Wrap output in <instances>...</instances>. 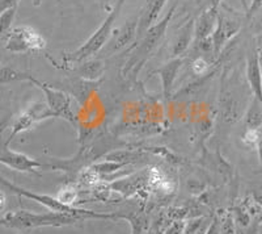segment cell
<instances>
[{
	"mask_svg": "<svg viewBox=\"0 0 262 234\" xmlns=\"http://www.w3.org/2000/svg\"><path fill=\"white\" fill-rule=\"evenodd\" d=\"M177 2L172 6V8L167 12V15L164 16L160 21H158L155 25H152L143 37L138 42L133 44L127 51H130L131 55L127 58L122 67L123 78L128 79V81H135L140 70L143 69V66L147 63V61L151 58V55L156 51V49L160 46L161 41L165 37L167 29L170 24V20L173 17V13L176 12Z\"/></svg>",
	"mask_w": 262,
	"mask_h": 234,
	"instance_id": "obj_1",
	"label": "cell"
},
{
	"mask_svg": "<svg viewBox=\"0 0 262 234\" xmlns=\"http://www.w3.org/2000/svg\"><path fill=\"white\" fill-rule=\"evenodd\" d=\"M252 98L253 95L247 79L243 82L238 76H232L227 71L224 72L222 79L219 108H221L222 119L226 123L232 124L240 120L244 116Z\"/></svg>",
	"mask_w": 262,
	"mask_h": 234,
	"instance_id": "obj_2",
	"label": "cell"
},
{
	"mask_svg": "<svg viewBox=\"0 0 262 234\" xmlns=\"http://www.w3.org/2000/svg\"><path fill=\"white\" fill-rule=\"evenodd\" d=\"M83 217L72 216L67 213L46 212V213H34L30 210H16L9 212L0 217V226L17 230L38 228H62V226L75 225L76 222L83 221Z\"/></svg>",
	"mask_w": 262,
	"mask_h": 234,
	"instance_id": "obj_3",
	"label": "cell"
},
{
	"mask_svg": "<svg viewBox=\"0 0 262 234\" xmlns=\"http://www.w3.org/2000/svg\"><path fill=\"white\" fill-rule=\"evenodd\" d=\"M125 2L126 0H117L111 13L105 17L102 24L98 27L95 33L86 40L80 48L64 55L63 60H64L66 63H76V65H79L83 61L90 60V58H93L98 53H101L102 49L106 46L107 40L112 34V28H113L114 21L119 16V12H121Z\"/></svg>",
	"mask_w": 262,
	"mask_h": 234,
	"instance_id": "obj_4",
	"label": "cell"
},
{
	"mask_svg": "<svg viewBox=\"0 0 262 234\" xmlns=\"http://www.w3.org/2000/svg\"><path fill=\"white\" fill-rule=\"evenodd\" d=\"M0 186L7 188L8 191L15 193V195L36 201V203H38V204L48 208L50 212L67 213V215H72V216H80L83 217L84 220H91V219L109 220L111 219V215L109 213H98V212H93V210L81 209V208H78V207L63 204V203H60V201L58 200L57 196L45 195V193H37L34 192V191H29V189L23 188V187H18L16 186V184L11 183L9 180H7L6 178H3L2 175H0Z\"/></svg>",
	"mask_w": 262,
	"mask_h": 234,
	"instance_id": "obj_5",
	"label": "cell"
},
{
	"mask_svg": "<svg viewBox=\"0 0 262 234\" xmlns=\"http://www.w3.org/2000/svg\"><path fill=\"white\" fill-rule=\"evenodd\" d=\"M6 49L11 53L39 51L46 48V40L29 25L13 28L6 36Z\"/></svg>",
	"mask_w": 262,
	"mask_h": 234,
	"instance_id": "obj_6",
	"label": "cell"
},
{
	"mask_svg": "<svg viewBox=\"0 0 262 234\" xmlns=\"http://www.w3.org/2000/svg\"><path fill=\"white\" fill-rule=\"evenodd\" d=\"M30 83H33L34 86L39 88V90L43 92L45 95L46 104L49 105V108L51 109L55 117H59V119H64V120L70 121L72 125H78V120H76V116L72 112L71 108V98H70V93L64 92L62 90H57V88H53L50 84H46L43 82L38 81L34 76L32 78Z\"/></svg>",
	"mask_w": 262,
	"mask_h": 234,
	"instance_id": "obj_7",
	"label": "cell"
},
{
	"mask_svg": "<svg viewBox=\"0 0 262 234\" xmlns=\"http://www.w3.org/2000/svg\"><path fill=\"white\" fill-rule=\"evenodd\" d=\"M53 117H55V114L51 112L46 102L33 103L23 113L18 114V117L15 120L12 125V132H11V135L8 138V142L12 141L13 138L17 134H20V133L30 130L33 126H36L41 121L53 119Z\"/></svg>",
	"mask_w": 262,
	"mask_h": 234,
	"instance_id": "obj_8",
	"label": "cell"
},
{
	"mask_svg": "<svg viewBox=\"0 0 262 234\" xmlns=\"http://www.w3.org/2000/svg\"><path fill=\"white\" fill-rule=\"evenodd\" d=\"M242 28V21L238 18L227 16L217 11L216 24H215L214 32L211 34L212 45H214V55H219L227 42L238 33Z\"/></svg>",
	"mask_w": 262,
	"mask_h": 234,
	"instance_id": "obj_9",
	"label": "cell"
},
{
	"mask_svg": "<svg viewBox=\"0 0 262 234\" xmlns=\"http://www.w3.org/2000/svg\"><path fill=\"white\" fill-rule=\"evenodd\" d=\"M245 79L249 84L253 98H256L262 104V69L254 38L250 48L248 49L247 60H245Z\"/></svg>",
	"mask_w": 262,
	"mask_h": 234,
	"instance_id": "obj_10",
	"label": "cell"
},
{
	"mask_svg": "<svg viewBox=\"0 0 262 234\" xmlns=\"http://www.w3.org/2000/svg\"><path fill=\"white\" fill-rule=\"evenodd\" d=\"M0 163L16 171L33 172V174H38L39 168H45V163L39 162L38 159L30 158L24 153L11 150L7 146L0 153Z\"/></svg>",
	"mask_w": 262,
	"mask_h": 234,
	"instance_id": "obj_11",
	"label": "cell"
},
{
	"mask_svg": "<svg viewBox=\"0 0 262 234\" xmlns=\"http://www.w3.org/2000/svg\"><path fill=\"white\" fill-rule=\"evenodd\" d=\"M138 30V18L127 20L122 27L117 30L116 36L112 38L111 42H107V46L101 50V54L104 57L116 54L117 51H121L126 48H130L137 40Z\"/></svg>",
	"mask_w": 262,
	"mask_h": 234,
	"instance_id": "obj_12",
	"label": "cell"
},
{
	"mask_svg": "<svg viewBox=\"0 0 262 234\" xmlns=\"http://www.w3.org/2000/svg\"><path fill=\"white\" fill-rule=\"evenodd\" d=\"M184 62L185 60L182 57L172 58L167 63H164L163 66L154 70L149 74V78L154 75L160 76L161 86H163V95L167 100H169L170 96H172L173 86H174V82H176L177 76H179V72L181 71L182 66H184Z\"/></svg>",
	"mask_w": 262,
	"mask_h": 234,
	"instance_id": "obj_13",
	"label": "cell"
},
{
	"mask_svg": "<svg viewBox=\"0 0 262 234\" xmlns=\"http://www.w3.org/2000/svg\"><path fill=\"white\" fill-rule=\"evenodd\" d=\"M168 0H147L144 7L140 11V15L138 17V30H137V40L139 41L147 30L158 23V18L163 8L165 7ZM134 42V44H135Z\"/></svg>",
	"mask_w": 262,
	"mask_h": 234,
	"instance_id": "obj_14",
	"label": "cell"
},
{
	"mask_svg": "<svg viewBox=\"0 0 262 234\" xmlns=\"http://www.w3.org/2000/svg\"><path fill=\"white\" fill-rule=\"evenodd\" d=\"M194 21L195 18H189L177 32L172 41V46L169 49V53L172 58H180L189 50L191 44L194 42Z\"/></svg>",
	"mask_w": 262,
	"mask_h": 234,
	"instance_id": "obj_15",
	"label": "cell"
},
{
	"mask_svg": "<svg viewBox=\"0 0 262 234\" xmlns=\"http://www.w3.org/2000/svg\"><path fill=\"white\" fill-rule=\"evenodd\" d=\"M219 11V9H217ZM217 11L205 7L201 15L194 21V41L207 38L214 32L215 24H216Z\"/></svg>",
	"mask_w": 262,
	"mask_h": 234,
	"instance_id": "obj_16",
	"label": "cell"
},
{
	"mask_svg": "<svg viewBox=\"0 0 262 234\" xmlns=\"http://www.w3.org/2000/svg\"><path fill=\"white\" fill-rule=\"evenodd\" d=\"M79 78H83L90 82L101 81L105 72V63L100 58H90L80 62L76 67Z\"/></svg>",
	"mask_w": 262,
	"mask_h": 234,
	"instance_id": "obj_17",
	"label": "cell"
},
{
	"mask_svg": "<svg viewBox=\"0 0 262 234\" xmlns=\"http://www.w3.org/2000/svg\"><path fill=\"white\" fill-rule=\"evenodd\" d=\"M119 220H126L131 226V234H146L149 229V220L144 212H119Z\"/></svg>",
	"mask_w": 262,
	"mask_h": 234,
	"instance_id": "obj_18",
	"label": "cell"
},
{
	"mask_svg": "<svg viewBox=\"0 0 262 234\" xmlns=\"http://www.w3.org/2000/svg\"><path fill=\"white\" fill-rule=\"evenodd\" d=\"M149 178V177H148ZM148 178H144L139 175L138 178H130V179H119L114 183L109 184L112 189L117 191V192L123 193L125 196H131L134 193L139 192V189H143L144 187V180Z\"/></svg>",
	"mask_w": 262,
	"mask_h": 234,
	"instance_id": "obj_19",
	"label": "cell"
},
{
	"mask_svg": "<svg viewBox=\"0 0 262 234\" xmlns=\"http://www.w3.org/2000/svg\"><path fill=\"white\" fill-rule=\"evenodd\" d=\"M101 83V81L97 82H90L85 81L83 78H76L69 84V90L71 92L72 96L76 98L79 103H83L86 99V96L92 92L93 90L98 87V84Z\"/></svg>",
	"mask_w": 262,
	"mask_h": 234,
	"instance_id": "obj_20",
	"label": "cell"
},
{
	"mask_svg": "<svg viewBox=\"0 0 262 234\" xmlns=\"http://www.w3.org/2000/svg\"><path fill=\"white\" fill-rule=\"evenodd\" d=\"M244 123L247 129H259L262 126V104L252 98L244 113Z\"/></svg>",
	"mask_w": 262,
	"mask_h": 234,
	"instance_id": "obj_21",
	"label": "cell"
},
{
	"mask_svg": "<svg viewBox=\"0 0 262 234\" xmlns=\"http://www.w3.org/2000/svg\"><path fill=\"white\" fill-rule=\"evenodd\" d=\"M32 78L33 75L28 74V72H23L17 69H13V67H0V86L12 83V82H30Z\"/></svg>",
	"mask_w": 262,
	"mask_h": 234,
	"instance_id": "obj_22",
	"label": "cell"
},
{
	"mask_svg": "<svg viewBox=\"0 0 262 234\" xmlns=\"http://www.w3.org/2000/svg\"><path fill=\"white\" fill-rule=\"evenodd\" d=\"M212 219L207 217H200V219H194L190 222H186V228H185L184 234H206L211 224Z\"/></svg>",
	"mask_w": 262,
	"mask_h": 234,
	"instance_id": "obj_23",
	"label": "cell"
},
{
	"mask_svg": "<svg viewBox=\"0 0 262 234\" xmlns=\"http://www.w3.org/2000/svg\"><path fill=\"white\" fill-rule=\"evenodd\" d=\"M16 12H17V7H13V8L8 9L0 15V38L6 37L12 30L11 27H12V23L16 17Z\"/></svg>",
	"mask_w": 262,
	"mask_h": 234,
	"instance_id": "obj_24",
	"label": "cell"
},
{
	"mask_svg": "<svg viewBox=\"0 0 262 234\" xmlns=\"http://www.w3.org/2000/svg\"><path fill=\"white\" fill-rule=\"evenodd\" d=\"M126 165L118 162H113V161H105L101 163H96V165L91 166L93 171L97 172L98 175H106V174H113V172L118 171L119 168L125 167Z\"/></svg>",
	"mask_w": 262,
	"mask_h": 234,
	"instance_id": "obj_25",
	"label": "cell"
},
{
	"mask_svg": "<svg viewBox=\"0 0 262 234\" xmlns=\"http://www.w3.org/2000/svg\"><path fill=\"white\" fill-rule=\"evenodd\" d=\"M76 196H78V191H76V187L72 186V184H67L66 187H63L59 192L57 193V199L63 203V204L72 205L76 200ZM74 207V205H72Z\"/></svg>",
	"mask_w": 262,
	"mask_h": 234,
	"instance_id": "obj_26",
	"label": "cell"
},
{
	"mask_svg": "<svg viewBox=\"0 0 262 234\" xmlns=\"http://www.w3.org/2000/svg\"><path fill=\"white\" fill-rule=\"evenodd\" d=\"M221 234H236V222L232 212H226L221 219Z\"/></svg>",
	"mask_w": 262,
	"mask_h": 234,
	"instance_id": "obj_27",
	"label": "cell"
},
{
	"mask_svg": "<svg viewBox=\"0 0 262 234\" xmlns=\"http://www.w3.org/2000/svg\"><path fill=\"white\" fill-rule=\"evenodd\" d=\"M210 63L206 61L205 57L200 55V57L194 58V61L191 62V71L195 74V75H203L207 69H209Z\"/></svg>",
	"mask_w": 262,
	"mask_h": 234,
	"instance_id": "obj_28",
	"label": "cell"
},
{
	"mask_svg": "<svg viewBox=\"0 0 262 234\" xmlns=\"http://www.w3.org/2000/svg\"><path fill=\"white\" fill-rule=\"evenodd\" d=\"M186 228V221L185 220H173L169 225L165 228L163 234H184Z\"/></svg>",
	"mask_w": 262,
	"mask_h": 234,
	"instance_id": "obj_29",
	"label": "cell"
},
{
	"mask_svg": "<svg viewBox=\"0 0 262 234\" xmlns=\"http://www.w3.org/2000/svg\"><path fill=\"white\" fill-rule=\"evenodd\" d=\"M259 138V129H245L244 135H243V141L247 146L256 147L257 142Z\"/></svg>",
	"mask_w": 262,
	"mask_h": 234,
	"instance_id": "obj_30",
	"label": "cell"
},
{
	"mask_svg": "<svg viewBox=\"0 0 262 234\" xmlns=\"http://www.w3.org/2000/svg\"><path fill=\"white\" fill-rule=\"evenodd\" d=\"M262 9V0H252L250 2V6L247 11V18H252L254 15H256L258 11Z\"/></svg>",
	"mask_w": 262,
	"mask_h": 234,
	"instance_id": "obj_31",
	"label": "cell"
},
{
	"mask_svg": "<svg viewBox=\"0 0 262 234\" xmlns=\"http://www.w3.org/2000/svg\"><path fill=\"white\" fill-rule=\"evenodd\" d=\"M206 234H221V219L219 217H212L211 224Z\"/></svg>",
	"mask_w": 262,
	"mask_h": 234,
	"instance_id": "obj_32",
	"label": "cell"
},
{
	"mask_svg": "<svg viewBox=\"0 0 262 234\" xmlns=\"http://www.w3.org/2000/svg\"><path fill=\"white\" fill-rule=\"evenodd\" d=\"M18 2L20 0H0V15L8 11V9L13 8V7H17Z\"/></svg>",
	"mask_w": 262,
	"mask_h": 234,
	"instance_id": "obj_33",
	"label": "cell"
},
{
	"mask_svg": "<svg viewBox=\"0 0 262 234\" xmlns=\"http://www.w3.org/2000/svg\"><path fill=\"white\" fill-rule=\"evenodd\" d=\"M250 196H252V198H253L254 200H256L257 203L262 207V187H257V188L252 189Z\"/></svg>",
	"mask_w": 262,
	"mask_h": 234,
	"instance_id": "obj_34",
	"label": "cell"
},
{
	"mask_svg": "<svg viewBox=\"0 0 262 234\" xmlns=\"http://www.w3.org/2000/svg\"><path fill=\"white\" fill-rule=\"evenodd\" d=\"M222 2H223V0H206L205 7L214 9V11H217V9H219V7H221ZM205 7H203V8H205Z\"/></svg>",
	"mask_w": 262,
	"mask_h": 234,
	"instance_id": "obj_35",
	"label": "cell"
},
{
	"mask_svg": "<svg viewBox=\"0 0 262 234\" xmlns=\"http://www.w3.org/2000/svg\"><path fill=\"white\" fill-rule=\"evenodd\" d=\"M257 151H258V158H259V162H261L262 166V126L259 128V138H258V142H257Z\"/></svg>",
	"mask_w": 262,
	"mask_h": 234,
	"instance_id": "obj_36",
	"label": "cell"
},
{
	"mask_svg": "<svg viewBox=\"0 0 262 234\" xmlns=\"http://www.w3.org/2000/svg\"><path fill=\"white\" fill-rule=\"evenodd\" d=\"M7 205V196L3 191H0V213H3Z\"/></svg>",
	"mask_w": 262,
	"mask_h": 234,
	"instance_id": "obj_37",
	"label": "cell"
},
{
	"mask_svg": "<svg viewBox=\"0 0 262 234\" xmlns=\"http://www.w3.org/2000/svg\"><path fill=\"white\" fill-rule=\"evenodd\" d=\"M195 2H196V4H205V2H206V0H195Z\"/></svg>",
	"mask_w": 262,
	"mask_h": 234,
	"instance_id": "obj_38",
	"label": "cell"
}]
</instances>
